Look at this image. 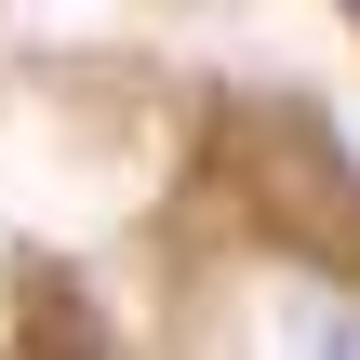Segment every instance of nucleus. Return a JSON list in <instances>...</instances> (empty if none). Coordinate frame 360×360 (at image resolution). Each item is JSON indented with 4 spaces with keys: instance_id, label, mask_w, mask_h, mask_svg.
<instances>
[]
</instances>
